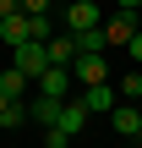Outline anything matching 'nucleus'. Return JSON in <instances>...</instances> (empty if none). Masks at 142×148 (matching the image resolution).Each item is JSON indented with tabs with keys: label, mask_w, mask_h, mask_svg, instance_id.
I'll use <instances>...</instances> for the list:
<instances>
[{
	"label": "nucleus",
	"mask_w": 142,
	"mask_h": 148,
	"mask_svg": "<svg viewBox=\"0 0 142 148\" xmlns=\"http://www.w3.org/2000/svg\"><path fill=\"white\" fill-rule=\"evenodd\" d=\"M137 137H142V132H137Z\"/></svg>",
	"instance_id": "412c9836"
},
{
	"label": "nucleus",
	"mask_w": 142,
	"mask_h": 148,
	"mask_svg": "<svg viewBox=\"0 0 142 148\" xmlns=\"http://www.w3.org/2000/svg\"><path fill=\"white\" fill-rule=\"evenodd\" d=\"M44 148H71V132H60V126H44Z\"/></svg>",
	"instance_id": "2eb2a0df"
},
{
	"label": "nucleus",
	"mask_w": 142,
	"mask_h": 148,
	"mask_svg": "<svg viewBox=\"0 0 142 148\" xmlns=\"http://www.w3.org/2000/svg\"><path fill=\"white\" fill-rule=\"evenodd\" d=\"M60 22H66V33H82V27H99V22H104V11H99L93 0H66Z\"/></svg>",
	"instance_id": "f03ea898"
},
{
	"label": "nucleus",
	"mask_w": 142,
	"mask_h": 148,
	"mask_svg": "<svg viewBox=\"0 0 142 148\" xmlns=\"http://www.w3.org/2000/svg\"><path fill=\"white\" fill-rule=\"evenodd\" d=\"M16 11H22V0H0V22H5V16H16Z\"/></svg>",
	"instance_id": "6ab92c4d"
},
{
	"label": "nucleus",
	"mask_w": 142,
	"mask_h": 148,
	"mask_svg": "<svg viewBox=\"0 0 142 148\" xmlns=\"http://www.w3.org/2000/svg\"><path fill=\"white\" fill-rule=\"evenodd\" d=\"M0 126H5V132L27 126V99H5V93H0Z\"/></svg>",
	"instance_id": "4468645a"
},
{
	"label": "nucleus",
	"mask_w": 142,
	"mask_h": 148,
	"mask_svg": "<svg viewBox=\"0 0 142 148\" xmlns=\"http://www.w3.org/2000/svg\"><path fill=\"white\" fill-rule=\"evenodd\" d=\"M71 77H77L82 88H93V82H109V60H104V55H77V60H71Z\"/></svg>",
	"instance_id": "20e7f679"
},
{
	"label": "nucleus",
	"mask_w": 142,
	"mask_h": 148,
	"mask_svg": "<svg viewBox=\"0 0 142 148\" xmlns=\"http://www.w3.org/2000/svg\"><path fill=\"white\" fill-rule=\"evenodd\" d=\"M49 5H55V0H22V11H27V16H49Z\"/></svg>",
	"instance_id": "f3484780"
},
{
	"label": "nucleus",
	"mask_w": 142,
	"mask_h": 148,
	"mask_svg": "<svg viewBox=\"0 0 142 148\" xmlns=\"http://www.w3.org/2000/svg\"><path fill=\"white\" fill-rule=\"evenodd\" d=\"M82 104H88V115H109V110L120 104V88H109V82H93V88H82Z\"/></svg>",
	"instance_id": "39448f33"
},
{
	"label": "nucleus",
	"mask_w": 142,
	"mask_h": 148,
	"mask_svg": "<svg viewBox=\"0 0 142 148\" xmlns=\"http://www.w3.org/2000/svg\"><path fill=\"white\" fill-rule=\"evenodd\" d=\"M44 44H49V66H71V60H77V33H66V27H60V33H55V38H44Z\"/></svg>",
	"instance_id": "1a4fd4ad"
},
{
	"label": "nucleus",
	"mask_w": 142,
	"mask_h": 148,
	"mask_svg": "<svg viewBox=\"0 0 142 148\" xmlns=\"http://www.w3.org/2000/svg\"><path fill=\"white\" fill-rule=\"evenodd\" d=\"M77 55H109V38H104V22H99V27H82V33H77Z\"/></svg>",
	"instance_id": "9b49d317"
},
{
	"label": "nucleus",
	"mask_w": 142,
	"mask_h": 148,
	"mask_svg": "<svg viewBox=\"0 0 142 148\" xmlns=\"http://www.w3.org/2000/svg\"><path fill=\"white\" fill-rule=\"evenodd\" d=\"M71 82H77V77H71V66H49V71L38 77V93H49V99H66V93H71Z\"/></svg>",
	"instance_id": "6e6552de"
},
{
	"label": "nucleus",
	"mask_w": 142,
	"mask_h": 148,
	"mask_svg": "<svg viewBox=\"0 0 142 148\" xmlns=\"http://www.w3.org/2000/svg\"><path fill=\"white\" fill-rule=\"evenodd\" d=\"M109 126H115L120 137H137V132H142V110L131 104V99H120V104L109 110Z\"/></svg>",
	"instance_id": "0eeeda50"
},
{
	"label": "nucleus",
	"mask_w": 142,
	"mask_h": 148,
	"mask_svg": "<svg viewBox=\"0 0 142 148\" xmlns=\"http://www.w3.org/2000/svg\"><path fill=\"white\" fill-rule=\"evenodd\" d=\"M120 99H142V77H137V71H126V82H120Z\"/></svg>",
	"instance_id": "dca6fc26"
},
{
	"label": "nucleus",
	"mask_w": 142,
	"mask_h": 148,
	"mask_svg": "<svg viewBox=\"0 0 142 148\" xmlns=\"http://www.w3.org/2000/svg\"><path fill=\"white\" fill-rule=\"evenodd\" d=\"M60 104H66V99H49V93H38V99H27V121H38V126H55V121H60Z\"/></svg>",
	"instance_id": "9d476101"
},
{
	"label": "nucleus",
	"mask_w": 142,
	"mask_h": 148,
	"mask_svg": "<svg viewBox=\"0 0 142 148\" xmlns=\"http://www.w3.org/2000/svg\"><path fill=\"white\" fill-rule=\"evenodd\" d=\"M115 5H120V11H142V0H115Z\"/></svg>",
	"instance_id": "aec40b11"
},
{
	"label": "nucleus",
	"mask_w": 142,
	"mask_h": 148,
	"mask_svg": "<svg viewBox=\"0 0 142 148\" xmlns=\"http://www.w3.org/2000/svg\"><path fill=\"white\" fill-rule=\"evenodd\" d=\"M27 38H38L27 11H16V16H5V22H0V44H11V49H16V44H27Z\"/></svg>",
	"instance_id": "423d86ee"
},
{
	"label": "nucleus",
	"mask_w": 142,
	"mask_h": 148,
	"mask_svg": "<svg viewBox=\"0 0 142 148\" xmlns=\"http://www.w3.org/2000/svg\"><path fill=\"white\" fill-rule=\"evenodd\" d=\"M55 126H60V132H71V137H77V132H82V126H88V104H82V99H77V104H71V99H66V104H60V121H55Z\"/></svg>",
	"instance_id": "f8f14e48"
},
{
	"label": "nucleus",
	"mask_w": 142,
	"mask_h": 148,
	"mask_svg": "<svg viewBox=\"0 0 142 148\" xmlns=\"http://www.w3.org/2000/svg\"><path fill=\"white\" fill-rule=\"evenodd\" d=\"M11 66H16V71H27V77L38 82V77L49 71V44H44V38H27V44H16V49H11Z\"/></svg>",
	"instance_id": "f257e3e1"
},
{
	"label": "nucleus",
	"mask_w": 142,
	"mask_h": 148,
	"mask_svg": "<svg viewBox=\"0 0 142 148\" xmlns=\"http://www.w3.org/2000/svg\"><path fill=\"white\" fill-rule=\"evenodd\" d=\"M27 88H33V77H27V71H16V66H5V71H0V93H5V99H27Z\"/></svg>",
	"instance_id": "ddd939ff"
},
{
	"label": "nucleus",
	"mask_w": 142,
	"mask_h": 148,
	"mask_svg": "<svg viewBox=\"0 0 142 148\" xmlns=\"http://www.w3.org/2000/svg\"><path fill=\"white\" fill-rule=\"evenodd\" d=\"M137 27H142L137 11H115V16H104V38H109V49H126Z\"/></svg>",
	"instance_id": "7ed1b4c3"
},
{
	"label": "nucleus",
	"mask_w": 142,
	"mask_h": 148,
	"mask_svg": "<svg viewBox=\"0 0 142 148\" xmlns=\"http://www.w3.org/2000/svg\"><path fill=\"white\" fill-rule=\"evenodd\" d=\"M126 55H131V60H142V27L131 33V44H126Z\"/></svg>",
	"instance_id": "a211bd4d"
}]
</instances>
